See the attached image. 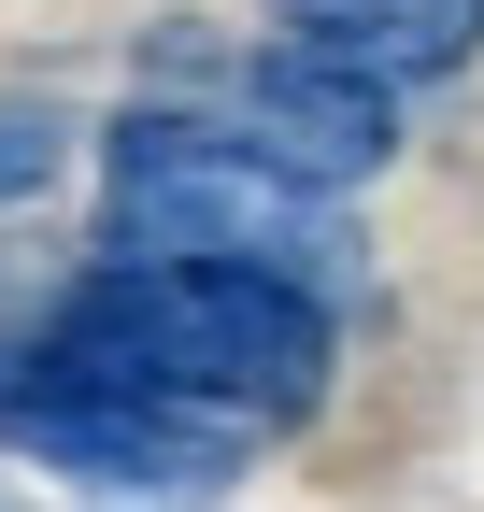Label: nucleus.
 <instances>
[{
	"instance_id": "f257e3e1",
	"label": "nucleus",
	"mask_w": 484,
	"mask_h": 512,
	"mask_svg": "<svg viewBox=\"0 0 484 512\" xmlns=\"http://www.w3.org/2000/svg\"><path fill=\"white\" fill-rule=\"evenodd\" d=\"M43 342L114 356L157 399H200L228 427H314L328 413V356H342V313L314 285H271V271H214V256H100V271L57 285Z\"/></svg>"
},
{
	"instance_id": "f03ea898",
	"label": "nucleus",
	"mask_w": 484,
	"mask_h": 512,
	"mask_svg": "<svg viewBox=\"0 0 484 512\" xmlns=\"http://www.w3.org/2000/svg\"><path fill=\"white\" fill-rule=\"evenodd\" d=\"M100 157H114V185H100V256H214V271L314 285L328 313L371 299L356 214L328 200V185L271 171L257 143H242L228 100H129Z\"/></svg>"
},
{
	"instance_id": "7ed1b4c3",
	"label": "nucleus",
	"mask_w": 484,
	"mask_h": 512,
	"mask_svg": "<svg viewBox=\"0 0 484 512\" xmlns=\"http://www.w3.org/2000/svg\"><path fill=\"white\" fill-rule=\"evenodd\" d=\"M0 441L86 498H129V512H214L242 484V456H257V427L157 399V384H129L114 356H72V342L0 356Z\"/></svg>"
},
{
	"instance_id": "20e7f679",
	"label": "nucleus",
	"mask_w": 484,
	"mask_h": 512,
	"mask_svg": "<svg viewBox=\"0 0 484 512\" xmlns=\"http://www.w3.org/2000/svg\"><path fill=\"white\" fill-rule=\"evenodd\" d=\"M228 114H242V143H257L271 171H299V185H371L385 157H399V86L385 72H356V57H314V43H257L242 57V86H228Z\"/></svg>"
},
{
	"instance_id": "39448f33",
	"label": "nucleus",
	"mask_w": 484,
	"mask_h": 512,
	"mask_svg": "<svg viewBox=\"0 0 484 512\" xmlns=\"http://www.w3.org/2000/svg\"><path fill=\"white\" fill-rule=\"evenodd\" d=\"M271 29L314 43V57H356L385 86H442V72H470L484 0H271Z\"/></svg>"
},
{
	"instance_id": "423d86ee",
	"label": "nucleus",
	"mask_w": 484,
	"mask_h": 512,
	"mask_svg": "<svg viewBox=\"0 0 484 512\" xmlns=\"http://www.w3.org/2000/svg\"><path fill=\"white\" fill-rule=\"evenodd\" d=\"M57 157H72V114L57 100H0V200H43Z\"/></svg>"
}]
</instances>
